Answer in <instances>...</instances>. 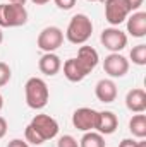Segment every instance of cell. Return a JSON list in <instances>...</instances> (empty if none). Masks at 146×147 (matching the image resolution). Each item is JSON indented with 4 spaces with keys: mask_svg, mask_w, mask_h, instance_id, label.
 <instances>
[{
    "mask_svg": "<svg viewBox=\"0 0 146 147\" xmlns=\"http://www.w3.org/2000/svg\"><path fill=\"white\" fill-rule=\"evenodd\" d=\"M24 94H26V105L31 110H43L48 103V98H50L48 86L40 77L28 79V82L24 86Z\"/></svg>",
    "mask_w": 146,
    "mask_h": 147,
    "instance_id": "6da1fadb",
    "label": "cell"
},
{
    "mask_svg": "<svg viewBox=\"0 0 146 147\" xmlns=\"http://www.w3.org/2000/svg\"><path fill=\"white\" fill-rule=\"evenodd\" d=\"M93 34V22L86 14H76L72 16L67 31H65V38L69 43L72 45H84Z\"/></svg>",
    "mask_w": 146,
    "mask_h": 147,
    "instance_id": "7a4b0ae2",
    "label": "cell"
},
{
    "mask_svg": "<svg viewBox=\"0 0 146 147\" xmlns=\"http://www.w3.org/2000/svg\"><path fill=\"white\" fill-rule=\"evenodd\" d=\"M28 22V10L21 3H0V28H19Z\"/></svg>",
    "mask_w": 146,
    "mask_h": 147,
    "instance_id": "3957f363",
    "label": "cell"
},
{
    "mask_svg": "<svg viewBox=\"0 0 146 147\" xmlns=\"http://www.w3.org/2000/svg\"><path fill=\"white\" fill-rule=\"evenodd\" d=\"M62 43H64V33L57 26H48V28L41 29L36 39L38 48L43 50L45 53H53L55 50H59L62 46Z\"/></svg>",
    "mask_w": 146,
    "mask_h": 147,
    "instance_id": "277c9868",
    "label": "cell"
},
{
    "mask_svg": "<svg viewBox=\"0 0 146 147\" xmlns=\"http://www.w3.org/2000/svg\"><path fill=\"white\" fill-rule=\"evenodd\" d=\"M131 14V9L126 0H105V19L110 26L122 24Z\"/></svg>",
    "mask_w": 146,
    "mask_h": 147,
    "instance_id": "5b68a950",
    "label": "cell"
},
{
    "mask_svg": "<svg viewBox=\"0 0 146 147\" xmlns=\"http://www.w3.org/2000/svg\"><path fill=\"white\" fill-rule=\"evenodd\" d=\"M102 45L112 51V53H119L122 51L126 46H127V34L124 31H120L119 28H107L102 31V36H100Z\"/></svg>",
    "mask_w": 146,
    "mask_h": 147,
    "instance_id": "8992f818",
    "label": "cell"
},
{
    "mask_svg": "<svg viewBox=\"0 0 146 147\" xmlns=\"http://www.w3.org/2000/svg\"><path fill=\"white\" fill-rule=\"evenodd\" d=\"M29 125L40 134V137L45 142L50 140V139H53V137H57V134H59V123L50 115H36L31 120Z\"/></svg>",
    "mask_w": 146,
    "mask_h": 147,
    "instance_id": "52a82bcc",
    "label": "cell"
},
{
    "mask_svg": "<svg viewBox=\"0 0 146 147\" xmlns=\"http://www.w3.org/2000/svg\"><path fill=\"white\" fill-rule=\"evenodd\" d=\"M98 111L93 108H79L72 115V125L81 132H91L96 127Z\"/></svg>",
    "mask_w": 146,
    "mask_h": 147,
    "instance_id": "ba28073f",
    "label": "cell"
},
{
    "mask_svg": "<svg viewBox=\"0 0 146 147\" xmlns=\"http://www.w3.org/2000/svg\"><path fill=\"white\" fill-rule=\"evenodd\" d=\"M103 70L110 77H124L129 72V60L120 53H110L103 60Z\"/></svg>",
    "mask_w": 146,
    "mask_h": 147,
    "instance_id": "9c48e42d",
    "label": "cell"
},
{
    "mask_svg": "<svg viewBox=\"0 0 146 147\" xmlns=\"http://www.w3.org/2000/svg\"><path fill=\"white\" fill-rule=\"evenodd\" d=\"M76 62L79 63V67L83 69V72L91 74L95 70V67L98 65L100 62V57H98V51L91 46H81L79 51H77V57H76Z\"/></svg>",
    "mask_w": 146,
    "mask_h": 147,
    "instance_id": "30bf717a",
    "label": "cell"
},
{
    "mask_svg": "<svg viewBox=\"0 0 146 147\" xmlns=\"http://www.w3.org/2000/svg\"><path fill=\"white\" fill-rule=\"evenodd\" d=\"M95 94L102 103H113L117 99V86L112 79H102L96 82Z\"/></svg>",
    "mask_w": 146,
    "mask_h": 147,
    "instance_id": "8fae6325",
    "label": "cell"
},
{
    "mask_svg": "<svg viewBox=\"0 0 146 147\" xmlns=\"http://www.w3.org/2000/svg\"><path fill=\"white\" fill-rule=\"evenodd\" d=\"M119 127V120L112 111H98V118H96V127L95 130H98V134L102 135H112Z\"/></svg>",
    "mask_w": 146,
    "mask_h": 147,
    "instance_id": "7c38bea8",
    "label": "cell"
},
{
    "mask_svg": "<svg viewBox=\"0 0 146 147\" xmlns=\"http://www.w3.org/2000/svg\"><path fill=\"white\" fill-rule=\"evenodd\" d=\"M127 33L132 38L146 36V12L138 10V12H132V16L127 17Z\"/></svg>",
    "mask_w": 146,
    "mask_h": 147,
    "instance_id": "4fadbf2b",
    "label": "cell"
},
{
    "mask_svg": "<svg viewBox=\"0 0 146 147\" xmlns=\"http://www.w3.org/2000/svg\"><path fill=\"white\" fill-rule=\"evenodd\" d=\"M126 106L132 113H143L146 110V92L139 87L131 89L126 96Z\"/></svg>",
    "mask_w": 146,
    "mask_h": 147,
    "instance_id": "5bb4252c",
    "label": "cell"
},
{
    "mask_svg": "<svg viewBox=\"0 0 146 147\" xmlns=\"http://www.w3.org/2000/svg\"><path fill=\"white\" fill-rule=\"evenodd\" d=\"M38 69H40L41 74L52 77V75H57V74L60 72L62 62H60V58H59L55 53H45V55L40 58V62H38Z\"/></svg>",
    "mask_w": 146,
    "mask_h": 147,
    "instance_id": "9a60e30c",
    "label": "cell"
},
{
    "mask_svg": "<svg viewBox=\"0 0 146 147\" xmlns=\"http://www.w3.org/2000/svg\"><path fill=\"white\" fill-rule=\"evenodd\" d=\"M64 75L71 82H81L86 77V74L83 72V69L79 67V63L76 62V58L65 60V63H64Z\"/></svg>",
    "mask_w": 146,
    "mask_h": 147,
    "instance_id": "2e32d148",
    "label": "cell"
},
{
    "mask_svg": "<svg viewBox=\"0 0 146 147\" xmlns=\"http://www.w3.org/2000/svg\"><path fill=\"white\" fill-rule=\"evenodd\" d=\"M129 130H131V134L134 137L145 139L146 137V116L145 115H141V113L134 115L131 118V121H129Z\"/></svg>",
    "mask_w": 146,
    "mask_h": 147,
    "instance_id": "e0dca14e",
    "label": "cell"
},
{
    "mask_svg": "<svg viewBox=\"0 0 146 147\" xmlns=\"http://www.w3.org/2000/svg\"><path fill=\"white\" fill-rule=\"evenodd\" d=\"M79 147H105V139L98 132H84L83 139L79 140Z\"/></svg>",
    "mask_w": 146,
    "mask_h": 147,
    "instance_id": "ac0fdd59",
    "label": "cell"
},
{
    "mask_svg": "<svg viewBox=\"0 0 146 147\" xmlns=\"http://www.w3.org/2000/svg\"><path fill=\"white\" fill-rule=\"evenodd\" d=\"M131 60H132V63H136V65H139V67H143L146 65V45L145 43H139V45H136L132 50H131Z\"/></svg>",
    "mask_w": 146,
    "mask_h": 147,
    "instance_id": "d6986e66",
    "label": "cell"
},
{
    "mask_svg": "<svg viewBox=\"0 0 146 147\" xmlns=\"http://www.w3.org/2000/svg\"><path fill=\"white\" fill-rule=\"evenodd\" d=\"M24 139H26V142H29V144H33V146H41V144L45 142V140L40 137V134H38L31 125L26 127V130H24Z\"/></svg>",
    "mask_w": 146,
    "mask_h": 147,
    "instance_id": "ffe728a7",
    "label": "cell"
},
{
    "mask_svg": "<svg viewBox=\"0 0 146 147\" xmlns=\"http://www.w3.org/2000/svg\"><path fill=\"white\" fill-rule=\"evenodd\" d=\"M10 67L7 65V63H3V62H0V87H3L9 80H10Z\"/></svg>",
    "mask_w": 146,
    "mask_h": 147,
    "instance_id": "44dd1931",
    "label": "cell"
},
{
    "mask_svg": "<svg viewBox=\"0 0 146 147\" xmlns=\"http://www.w3.org/2000/svg\"><path fill=\"white\" fill-rule=\"evenodd\" d=\"M57 147H79V142L72 135H62L57 142Z\"/></svg>",
    "mask_w": 146,
    "mask_h": 147,
    "instance_id": "7402d4cb",
    "label": "cell"
},
{
    "mask_svg": "<svg viewBox=\"0 0 146 147\" xmlns=\"http://www.w3.org/2000/svg\"><path fill=\"white\" fill-rule=\"evenodd\" d=\"M53 2L60 10H71L76 5V0H53Z\"/></svg>",
    "mask_w": 146,
    "mask_h": 147,
    "instance_id": "603a6c76",
    "label": "cell"
},
{
    "mask_svg": "<svg viewBox=\"0 0 146 147\" xmlns=\"http://www.w3.org/2000/svg\"><path fill=\"white\" fill-rule=\"evenodd\" d=\"M126 2H127V5H129L131 12H134V10H138V9L143 5V2H145V0H126Z\"/></svg>",
    "mask_w": 146,
    "mask_h": 147,
    "instance_id": "cb8c5ba5",
    "label": "cell"
},
{
    "mask_svg": "<svg viewBox=\"0 0 146 147\" xmlns=\"http://www.w3.org/2000/svg\"><path fill=\"white\" fill-rule=\"evenodd\" d=\"M7 147H29L28 146V142L26 140H23V139H14V140H10Z\"/></svg>",
    "mask_w": 146,
    "mask_h": 147,
    "instance_id": "d4e9b609",
    "label": "cell"
},
{
    "mask_svg": "<svg viewBox=\"0 0 146 147\" xmlns=\"http://www.w3.org/2000/svg\"><path fill=\"white\" fill-rule=\"evenodd\" d=\"M7 120L3 118V116H0V139H3L5 137V134H7Z\"/></svg>",
    "mask_w": 146,
    "mask_h": 147,
    "instance_id": "484cf974",
    "label": "cell"
},
{
    "mask_svg": "<svg viewBox=\"0 0 146 147\" xmlns=\"http://www.w3.org/2000/svg\"><path fill=\"white\" fill-rule=\"evenodd\" d=\"M119 147H138V142H136L134 139H124V140L119 144Z\"/></svg>",
    "mask_w": 146,
    "mask_h": 147,
    "instance_id": "4316f807",
    "label": "cell"
},
{
    "mask_svg": "<svg viewBox=\"0 0 146 147\" xmlns=\"http://www.w3.org/2000/svg\"><path fill=\"white\" fill-rule=\"evenodd\" d=\"M31 2H33L35 5H45V3H48L50 0H31Z\"/></svg>",
    "mask_w": 146,
    "mask_h": 147,
    "instance_id": "83f0119b",
    "label": "cell"
},
{
    "mask_svg": "<svg viewBox=\"0 0 146 147\" xmlns=\"http://www.w3.org/2000/svg\"><path fill=\"white\" fill-rule=\"evenodd\" d=\"M9 3H21V5H24L26 0H9Z\"/></svg>",
    "mask_w": 146,
    "mask_h": 147,
    "instance_id": "f1b7e54d",
    "label": "cell"
},
{
    "mask_svg": "<svg viewBox=\"0 0 146 147\" xmlns=\"http://www.w3.org/2000/svg\"><path fill=\"white\" fill-rule=\"evenodd\" d=\"M138 147H146V140H141V142H138Z\"/></svg>",
    "mask_w": 146,
    "mask_h": 147,
    "instance_id": "f546056e",
    "label": "cell"
},
{
    "mask_svg": "<svg viewBox=\"0 0 146 147\" xmlns=\"http://www.w3.org/2000/svg\"><path fill=\"white\" fill-rule=\"evenodd\" d=\"M3 108V98H2V94H0V110Z\"/></svg>",
    "mask_w": 146,
    "mask_h": 147,
    "instance_id": "4dcf8cb0",
    "label": "cell"
},
{
    "mask_svg": "<svg viewBox=\"0 0 146 147\" xmlns=\"http://www.w3.org/2000/svg\"><path fill=\"white\" fill-rule=\"evenodd\" d=\"M3 41V33H2V28H0V43Z\"/></svg>",
    "mask_w": 146,
    "mask_h": 147,
    "instance_id": "1f68e13d",
    "label": "cell"
},
{
    "mask_svg": "<svg viewBox=\"0 0 146 147\" xmlns=\"http://www.w3.org/2000/svg\"><path fill=\"white\" fill-rule=\"evenodd\" d=\"M88 2H100V0H88Z\"/></svg>",
    "mask_w": 146,
    "mask_h": 147,
    "instance_id": "d6a6232c",
    "label": "cell"
},
{
    "mask_svg": "<svg viewBox=\"0 0 146 147\" xmlns=\"http://www.w3.org/2000/svg\"><path fill=\"white\" fill-rule=\"evenodd\" d=\"M100 2H105V0H100Z\"/></svg>",
    "mask_w": 146,
    "mask_h": 147,
    "instance_id": "836d02e7",
    "label": "cell"
}]
</instances>
